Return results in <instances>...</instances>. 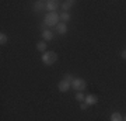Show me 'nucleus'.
I'll list each match as a JSON object with an SVG mask.
<instances>
[{"instance_id":"nucleus-1","label":"nucleus","mask_w":126,"mask_h":121,"mask_svg":"<svg viewBox=\"0 0 126 121\" xmlns=\"http://www.w3.org/2000/svg\"><path fill=\"white\" fill-rule=\"evenodd\" d=\"M60 23V17H59L58 11H52V13H46L45 18H44V24L48 27H56Z\"/></svg>"},{"instance_id":"nucleus-2","label":"nucleus","mask_w":126,"mask_h":121,"mask_svg":"<svg viewBox=\"0 0 126 121\" xmlns=\"http://www.w3.org/2000/svg\"><path fill=\"white\" fill-rule=\"evenodd\" d=\"M42 62L45 63V65H48V66H50V65H53L56 61H58V55H56V52H53V51H46V52H44L42 54Z\"/></svg>"},{"instance_id":"nucleus-3","label":"nucleus","mask_w":126,"mask_h":121,"mask_svg":"<svg viewBox=\"0 0 126 121\" xmlns=\"http://www.w3.org/2000/svg\"><path fill=\"white\" fill-rule=\"evenodd\" d=\"M86 87H87V83L81 77H74V80L72 82V89H74L76 92H83Z\"/></svg>"},{"instance_id":"nucleus-4","label":"nucleus","mask_w":126,"mask_h":121,"mask_svg":"<svg viewBox=\"0 0 126 121\" xmlns=\"http://www.w3.org/2000/svg\"><path fill=\"white\" fill-rule=\"evenodd\" d=\"M58 89H59V92H62V93H66V92H69V90L72 89V85H70L69 82H66L64 79H62V80L58 83Z\"/></svg>"},{"instance_id":"nucleus-5","label":"nucleus","mask_w":126,"mask_h":121,"mask_svg":"<svg viewBox=\"0 0 126 121\" xmlns=\"http://www.w3.org/2000/svg\"><path fill=\"white\" fill-rule=\"evenodd\" d=\"M84 103L90 107V106H94V104L98 103V96L97 94H88L86 96V99H84Z\"/></svg>"},{"instance_id":"nucleus-6","label":"nucleus","mask_w":126,"mask_h":121,"mask_svg":"<svg viewBox=\"0 0 126 121\" xmlns=\"http://www.w3.org/2000/svg\"><path fill=\"white\" fill-rule=\"evenodd\" d=\"M58 7H59V3L56 0H48V1H46V10H48V13L56 11Z\"/></svg>"},{"instance_id":"nucleus-7","label":"nucleus","mask_w":126,"mask_h":121,"mask_svg":"<svg viewBox=\"0 0 126 121\" xmlns=\"http://www.w3.org/2000/svg\"><path fill=\"white\" fill-rule=\"evenodd\" d=\"M55 28H56V32H58L59 35H64V34L67 32V24H66V23H62V21H60Z\"/></svg>"},{"instance_id":"nucleus-8","label":"nucleus","mask_w":126,"mask_h":121,"mask_svg":"<svg viewBox=\"0 0 126 121\" xmlns=\"http://www.w3.org/2000/svg\"><path fill=\"white\" fill-rule=\"evenodd\" d=\"M52 38H53V32L50 31V30H44V31H42V41L49 42Z\"/></svg>"},{"instance_id":"nucleus-9","label":"nucleus","mask_w":126,"mask_h":121,"mask_svg":"<svg viewBox=\"0 0 126 121\" xmlns=\"http://www.w3.org/2000/svg\"><path fill=\"white\" fill-rule=\"evenodd\" d=\"M46 10V1H36L34 4V11H42Z\"/></svg>"},{"instance_id":"nucleus-10","label":"nucleus","mask_w":126,"mask_h":121,"mask_svg":"<svg viewBox=\"0 0 126 121\" xmlns=\"http://www.w3.org/2000/svg\"><path fill=\"white\" fill-rule=\"evenodd\" d=\"M73 4H74L73 0H66V1H63L62 3V10L63 11H69V10L73 7Z\"/></svg>"},{"instance_id":"nucleus-11","label":"nucleus","mask_w":126,"mask_h":121,"mask_svg":"<svg viewBox=\"0 0 126 121\" xmlns=\"http://www.w3.org/2000/svg\"><path fill=\"white\" fill-rule=\"evenodd\" d=\"M59 17H60V21L62 23H66L67 24L70 21V13L69 11H62V13L59 14Z\"/></svg>"},{"instance_id":"nucleus-12","label":"nucleus","mask_w":126,"mask_h":121,"mask_svg":"<svg viewBox=\"0 0 126 121\" xmlns=\"http://www.w3.org/2000/svg\"><path fill=\"white\" fill-rule=\"evenodd\" d=\"M46 48H48V42H45V41L36 42V49L39 51V52H46Z\"/></svg>"},{"instance_id":"nucleus-13","label":"nucleus","mask_w":126,"mask_h":121,"mask_svg":"<svg viewBox=\"0 0 126 121\" xmlns=\"http://www.w3.org/2000/svg\"><path fill=\"white\" fill-rule=\"evenodd\" d=\"M109 121H123V117H122L121 113H112Z\"/></svg>"},{"instance_id":"nucleus-14","label":"nucleus","mask_w":126,"mask_h":121,"mask_svg":"<svg viewBox=\"0 0 126 121\" xmlns=\"http://www.w3.org/2000/svg\"><path fill=\"white\" fill-rule=\"evenodd\" d=\"M74 99H76L79 103H83V101H84V99H86V96L83 94V92H77L76 96H74Z\"/></svg>"},{"instance_id":"nucleus-15","label":"nucleus","mask_w":126,"mask_h":121,"mask_svg":"<svg viewBox=\"0 0 126 121\" xmlns=\"http://www.w3.org/2000/svg\"><path fill=\"white\" fill-rule=\"evenodd\" d=\"M7 41H9L7 35H6L4 32H0V44H1V45H6V44H7Z\"/></svg>"},{"instance_id":"nucleus-16","label":"nucleus","mask_w":126,"mask_h":121,"mask_svg":"<svg viewBox=\"0 0 126 121\" xmlns=\"http://www.w3.org/2000/svg\"><path fill=\"white\" fill-rule=\"evenodd\" d=\"M63 79H64V80H66V82H69V83L72 85V82L74 80V76H73V75H70V73H66V75H64V77H63Z\"/></svg>"},{"instance_id":"nucleus-17","label":"nucleus","mask_w":126,"mask_h":121,"mask_svg":"<svg viewBox=\"0 0 126 121\" xmlns=\"http://www.w3.org/2000/svg\"><path fill=\"white\" fill-rule=\"evenodd\" d=\"M80 108H81V110H87V108H88V106L83 101V103H80Z\"/></svg>"},{"instance_id":"nucleus-18","label":"nucleus","mask_w":126,"mask_h":121,"mask_svg":"<svg viewBox=\"0 0 126 121\" xmlns=\"http://www.w3.org/2000/svg\"><path fill=\"white\" fill-rule=\"evenodd\" d=\"M121 56H122L123 59H126V49H123V51L121 52Z\"/></svg>"},{"instance_id":"nucleus-19","label":"nucleus","mask_w":126,"mask_h":121,"mask_svg":"<svg viewBox=\"0 0 126 121\" xmlns=\"http://www.w3.org/2000/svg\"><path fill=\"white\" fill-rule=\"evenodd\" d=\"M123 121H126V116H125V117H123Z\"/></svg>"}]
</instances>
